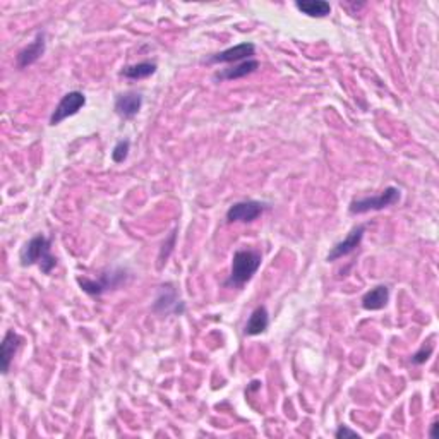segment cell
<instances>
[{
    "instance_id": "7c38bea8",
    "label": "cell",
    "mask_w": 439,
    "mask_h": 439,
    "mask_svg": "<svg viewBox=\"0 0 439 439\" xmlns=\"http://www.w3.org/2000/svg\"><path fill=\"white\" fill-rule=\"evenodd\" d=\"M257 69H259V62H257V60L254 59L244 60V62L232 64V66L226 67V69L218 71V73L215 74V79H217V81H233V79H242L245 78V75L256 73Z\"/></svg>"
},
{
    "instance_id": "d6986e66",
    "label": "cell",
    "mask_w": 439,
    "mask_h": 439,
    "mask_svg": "<svg viewBox=\"0 0 439 439\" xmlns=\"http://www.w3.org/2000/svg\"><path fill=\"white\" fill-rule=\"evenodd\" d=\"M433 350H434L433 345H429L427 348H426V345H422L421 350L415 352V354L412 355V362H414V364H417V366L426 364L427 359H429L431 355H433Z\"/></svg>"
},
{
    "instance_id": "4fadbf2b",
    "label": "cell",
    "mask_w": 439,
    "mask_h": 439,
    "mask_svg": "<svg viewBox=\"0 0 439 439\" xmlns=\"http://www.w3.org/2000/svg\"><path fill=\"white\" fill-rule=\"evenodd\" d=\"M143 107V94L139 93H126L119 94L115 100V112L124 119H132L139 113Z\"/></svg>"
},
{
    "instance_id": "2e32d148",
    "label": "cell",
    "mask_w": 439,
    "mask_h": 439,
    "mask_svg": "<svg viewBox=\"0 0 439 439\" xmlns=\"http://www.w3.org/2000/svg\"><path fill=\"white\" fill-rule=\"evenodd\" d=\"M295 7L309 17H326L331 13V6L324 0H297Z\"/></svg>"
},
{
    "instance_id": "5bb4252c",
    "label": "cell",
    "mask_w": 439,
    "mask_h": 439,
    "mask_svg": "<svg viewBox=\"0 0 439 439\" xmlns=\"http://www.w3.org/2000/svg\"><path fill=\"white\" fill-rule=\"evenodd\" d=\"M389 301V289L386 285H377L370 289L364 297H362V308L366 311H381L386 308Z\"/></svg>"
},
{
    "instance_id": "9a60e30c",
    "label": "cell",
    "mask_w": 439,
    "mask_h": 439,
    "mask_svg": "<svg viewBox=\"0 0 439 439\" xmlns=\"http://www.w3.org/2000/svg\"><path fill=\"white\" fill-rule=\"evenodd\" d=\"M268 326H270V314H268L266 308L259 305V308H256L251 316H249L247 323H245L244 333L247 336H257L261 335V333L266 331Z\"/></svg>"
},
{
    "instance_id": "ac0fdd59",
    "label": "cell",
    "mask_w": 439,
    "mask_h": 439,
    "mask_svg": "<svg viewBox=\"0 0 439 439\" xmlns=\"http://www.w3.org/2000/svg\"><path fill=\"white\" fill-rule=\"evenodd\" d=\"M129 151H131V141L129 139H122V141L117 143L115 147H113L112 160L115 164H124L129 157Z\"/></svg>"
},
{
    "instance_id": "6da1fadb",
    "label": "cell",
    "mask_w": 439,
    "mask_h": 439,
    "mask_svg": "<svg viewBox=\"0 0 439 439\" xmlns=\"http://www.w3.org/2000/svg\"><path fill=\"white\" fill-rule=\"evenodd\" d=\"M261 261H263L261 252L252 251V249L237 251L232 257V266H230L229 278L225 280V287H229V289H242L257 273Z\"/></svg>"
},
{
    "instance_id": "9c48e42d",
    "label": "cell",
    "mask_w": 439,
    "mask_h": 439,
    "mask_svg": "<svg viewBox=\"0 0 439 439\" xmlns=\"http://www.w3.org/2000/svg\"><path fill=\"white\" fill-rule=\"evenodd\" d=\"M366 233V225H357L354 230H352L348 236L343 238L342 242L335 245V247L329 251V254L326 257V261H336V259H342L343 256H348L350 252H354L355 249L361 245L362 238H364Z\"/></svg>"
},
{
    "instance_id": "5b68a950",
    "label": "cell",
    "mask_w": 439,
    "mask_h": 439,
    "mask_svg": "<svg viewBox=\"0 0 439 439\" xmlns=\"http://www.w3.org/2000/svg\"><path fill=\"white\" fill-rule=\"evenodd\" d=\"M86 105V96L81 92H69L64 94L62 100L59 101L54 113L50 117V126H59L60 122H64L69 117L75 115L82 107Z\"/></svg>"
},
{
    "instance_id": "ffe728a7",
    "label": "cell",
    "mask_w": 439,
    "mask_h": 439,
    "mask_svg": "<svg viewBox=\"0 0 439 439\" xmlns=\"http://www.w3.org/2000/svg\"><path fill=\"white\" fill-rule=\"evenodd\" d=\"M335 438H338V439H342V438H361V434H359L357 431L348 429L347 426H340L338 429H336Z\"/></svg>"
},
{
    "instance_id": "8992f818",
    "label": "cell",
    "mask_w": 439,
    "mask_h": 439,
    "mask_svg": "<svg viewBox=\"0 0 439 439\" xmlns=\"http://www.w3.org/2000/svg\"><path fill=\"white\" fill-rule=\"evenodd\" d=\"M266 210V204L259 201H238L229 208L226 220L230 223H251Z\"/></svg>"
},
{
    "instance_id": "8fae6325",
    "label": "cell",
    "mask_w": 439,
    "mask_h": 439,
    "mask_svg": "<svg viewBox=\"0 0 439 439\" xmlns=\"http://www.w3.org/2000/svg\"><path fill=\"white\" fill-rule=\"evenodd\" d=\"M45 47H47V41H45V33H38L35 40L28 45V47L22 48L17 54V67L19 69H26V67L33 66L41 59V55L45 54Z\"/></svg>"
},
{
    "instance_id": "e0dca14e",
    "label": "cell",
    "mask_w": 439,
    "mask_h": 439,
    "mask_svg": "<svg viewBox=\"0 0 439 439\" xmlns=\"http://www.w3.org/2000/svg\"><path fill=\"white\" fill-rule=\"evenodd\" d=\"M157 73V64L154 62H139L134 66H127L122 69L124 78L127 79H146Z\"/></svg>"
},
{
    "instance_id": "7a4b0ae2",
    "label": "cell",
    "mask_w": 439,
    "mask_h": 439,
    "mask_svg": "<svg viewBox=\"0 0 439 439\" xmlns=\"http://www.w3.org/2000/svg\"><path fill=\"white\" fill-rule=\"evenodd\" d=\"M52 240L48 237H45L43 233H38L31 238L29 242H26L24 247H22L21 259L22 266H33L38 264L41 270V273L50 275L57 266V257L52 256Z\"/></svg>"
},
{
    "instance_id": "30bf717a",
    "label": "cell",
    "mask_w": 439,
    "mask_h": 439,
    "mask_svg": "<svg viewBox=\"0 0 439 439\" xmlns=\"http://www.w3.org/2000/svg\"><path fill=\"white\" fill-rule=\"evenodd\" d=\"M22 345V338L14 329H9L0 343V362H2V374H9L10 364L14 361V355L17 354L19 347Z\"/></svg>"
},
{
    "instance_id": "44dd1931",
    "label": "cell",
    "mask_w": 439,
    "mask_h": 439,
    "mask_svg": "<svg viewBox=\"0 0 439 439\" xmlns=\"http://www.w3.org/2000/svg\"><path fill=\"white\" fill-rule=\"evenodd\" d=\"M436 427H438V421H434L433 426H431V431H429V436H431V438L436 436Z\"/></svg>"
},
{
    "instance_id": "3957f363",
    "label": "cell",
    "mask_w": 439,
    "mask_h": 439,
    "mask_svg": "<svg viewBox=\"0 0 439 439\" xmlns=\"http://www.w3.org/2000/svg\"><path fill=\"white\" fill-rule=\"evenodd\" d=\"M129 280V273L126 270H107L103 271L98 278H78L79 287L82 292H86L92 297H100V295L110 292V290H117L122 285H126Z\"/></svg>"
},
{
    "instance_id": "ba28073f",
    "label": "cell",
    "mask_w": 439,
    "mask_h": 439,
    "mask_svg": "<svg viewBox=\"0 0 439 439\" xmlns=\"http://www.w3.org/2000/svg\"><path fill=\"white\" fill-rule=\"evenodd\" d=\"M254 54H256L254 43H240L210 57V59H208V64H238L244 62V60H251V57Z\"/></svg>"
},
{
    "instance_id": "52a82bcc",
    "label": "cell",
    "mask_w": 439,
    "mask_h": 439,
    "mask_svg": "<svg viewBox=\"0 0 439 439\" xmlns=\"http://www.w3.org/2000/svg\"><path fill=\"white\" fill-rule=\"evenodd\" d=\"M153 311L161 314V316H166V314H179L180 316L185 311L184 302L180 301L175 289L170 283L160 287V294H158L157 301H154Z\"/></svg>"
},
{
    "instance_id": "277c9868",
    "label": "cell",
    "mask_w": 439,
    "mask_h": 439,
    "mask_svg": "<svg viewBox=\"0 0 439 439\" xmlns=\"http://www.w3.org/2000/svg\"><path fill=\"white\" fill-rule=\"evenodd\" d=\"M402 198L400 194V189L396 187H386L381 194L377 196H369V198H359L354 199L348 206V211L352 215H364L369 213V211H380L384 210V208L393 206L396 204Z\"/></svg>"
}]
</instances>
